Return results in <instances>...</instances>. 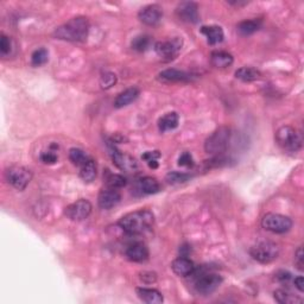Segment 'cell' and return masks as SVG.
<instances>
[{"label": "cell", "mask_w": 304, "mask_h": 304, "mask_svg": "<svg viewBox=\"0 0 304 304\" xmlns=\"http://www.w3.org/2000/svg\"><path fill=\"white\" fill-rule=\"evenodd\" d=\"M155 222L154 213L149 209H140L123 216L118 225L127 234L138 235L149 231Z\"/></svg>", "instance_id": "cell-1"}, {"label": "cell", "mask_w": 304, "mask_h": 304, "mask_svg": "<svg viewBox=\"0 0 304 304\" xmlns=\"http://www.w3.org/2000/svg\"><path fill=\"white\" fill-rule=\"evenodd\" d=\"M89 33V22L86 17H75L64 23L54 31L59 40L68 42H85Z\"/></svg>", "instance_id": "cell-2"}, {"label": "cell", "mask_w": 304, "mask_h": 304, "mask_svg": "<svg viewBox=\"0 0 304 304\" xmlns=\"http://www.w3.org/2000/svg\"><path fill=\"white\" fill-rule=\"evenodd\" d=\"M276 142L285 151L297 152L302 149V136L296 128L283 126L276 132Z\"/></svg>", "instance_id": "cell-3"}, {"label": "cell", "mask_w": 304, "mask_h": 304, "mask_svg": "<svg viewBox=\"0 0 304 304\" xmlns=\"http://www.w3.org/2000/svg\"><path fill=\"white\" fill-rule=\"evenodd\" d=\"M279 246L272 241H260L251 247L250 254L260 264H270L279 256Z\"/></svg>", "instance_id": "cell-4"}, {"label": "cell", "mask_w": 304, "mask_h": 304, "mask_svg": "<svg viewBox=\"0 0 304 304\" xmlns=\"http://www.w3.org/2000/svg\"><path fill=\"white\" fill-rule=\"evenodd\" d=\"M231 140V130L228 127H220L208 137L204 143L207 154L219 155L227 149Z\"/></svg>", "instance_id": "cell-5"}, {"label": "cell", "mask_w": 304, "mask_h": 304, "mask_svg": "<svg viewBox=\"0 0 304 304\" xmlns=\"http://www.w3.org/2000/svg\"><path fill=\"white\" fill-rule=\"evenodd\" d=\"M261 226L264 230L272 232V233L283 234L291 230L292 220L289 216L276 213H268L261 219Z\"/></svg>", "instance_id": "cell-6"}, {"label": "cell", "mask_w": 304, "mask_h": 304, "mask_svg": "<svg viewBox=\"0 0 304 304\" xmlns=\"http://www.w3.org/2000/svg\"><path fill=\"white\" fill-rule=\"evenodd\" d=\"M222 282L223 279L220 275L211 272H201L200 276L197 275L195 278L194 288H195V291L199 295L208 296L213 294L222 284Z\"/></svg>", "instance_id": "cell-7"}, {"label": "cell", "mask_w": 304, "mask_h": 304, "mask_svg": "<svg viewBox=\"0 0 304 304\" xmlns=\"http://www.w3.org/2000/svg\"><path fill=\"white\" fill-rule=\"evenodd\" d=\"M32 171L24 166H12L5 171L7 183L17 190H24L32 180Z\"/></svg>", "instance_id": "cell-8"}, {"label": "cell", "mask_w": 304, "mask_h": 304, "mask_svg": "<svg viewBox=\"0 0 304 304\" xmlns=\"http://www.w3.org/2000/svg\"><path fill=\"white\" fill-rule=\"evenodd\" d=\"M93 206L88 200L81 199L71 203L64 209V215L71 221H82L86 220L92 213Z\"/></svg>", "instance_id": "cell-9"}, {"label": "cell", "mask_w": 304, "mask_h": 304, "mask_svg": "<svg viewBox=\"0 0 304 304\" xmlns=\"http://www.w3.org/2000/svg\"><path fill=\"white\" fill-rule=\"evenodd\" d=\"M182 45H183L182 38L175 37L173 40L169 41L157 42V43L155 44V51L157 52V55L161 56L162 59L173 60L178 55V52L181 51Z\"/></svg>", "instance_id": "cell-10"}, {"label": "cell", "mask_w": 304, "mask_h": 304, "mask_svg": "<svg viewBox=\"0 0 304 304\" xmlns=\"http://www.w3.org/2000/svg\"><path fill=\"white\" fill-rule=\"evenodd\" d=\"M176 14L182 22L189 23V24H196L200 21L199 6L196 3L193 2H183L178 4Z\"/></svg>", "instance_id": "cell-11"}, {"label": "cell", "mask_w": 304, "mask_h": 304, "mask_svg": "<svg viewBox=\"0 0 304 304\" xmlns=\"http://www.w3.org/2000/svg\"><path fill=\"white\" fill-rule=\"evenodd\" d=\"M162 10H163L162 7L157 5V4H151V5L143 7L138 13L139 21L149 26L158 25L159 22H161L163 18Z\"/></svg>", "instance_id": "cell-12"}, {"label": "cell", "mask_w": 304, "mask_h": 304, "mask_svg": "<svg viewBox=\"0 0 304 304\" xmlns=\"http://www.w3.org/2000/svg\"><path fill=\"white\" fill-rule=\"evenodd\" d=\"M111 154L114 164L120 170L125 171V173H132V171H136L138 168V163L132 156L124 154V152L116 149V147H113Z\"/></svg>", "instance_id": "cell-13"}, {"label": "cell", "mask_w": 304, "mask_h": 304, "mask_svg": "<svg viewBox=\"0 0 304 304\" xmlns=\"http://www.w3.org/2000/svg\"><path fill=\"white\" fill-rule=\"evenodd\" d=\"M121 201V195L120 193L118 192L117 189H105L101 190L100 194L98 196V204L101 209H105V211H108V209H112L116 207L117 204H119Z\"/></svg>", "instance_id": "cell-14"}, {"label": "cell", "mask_w": 304, "mask_h": 304, "mask_svg": "<svg viewBox=\"0 0 304 304\" xmlns=\"http://www.w3.org/2000/svg\"><path fill=\"white\" fill-rule=\"evenodd\" d=\"M125 254H126L128 260L135 261V263H143V261L149 259L150 256L147 246L142 244V242H136V244L128 246Z\"/></svg>", "instance_id": "cell-15"}, {"label": "cell", "mask_w": 304, "mask_h": 304, "mask_svg": "<svg viewBox=\"0 0 304 304\" xmlns=\"http://www.w3.org/2000/svg\"><path fill=\"white\" fill-rule=\"evenodd\" d=\"M158 79L163 82H190L194 80V76L187 71L178 69H165L158 74Z\"/></svg>", "instance_id": "cell-16"}, {"label": "cell", "mask_w": 304, "mask_h": 304, "mask_svg": "<svg viewBox=\"0 0 304 304\" xmlns=\"http://www.w3.org/2000/svg\"><path fill=\"white\" fill-rule=\"evenodd\" d=\"M171 269H173L175 275L180 277H188L192 275L194 270H195V265H194L193 260H190L189 258L182 256L173 261Z\"/></svg>", "instance_id": "cell-17"}, {"label": "cell", "mask_w": 304, "mask_h": 304, "mask_svg": "<svg viewBox=\"0 0 304 304\" xmlns=\"http://www.w3.org/2000/svg\"><path fill=\"white\" fill-rule=\"evenodd\" d=\"M139 89L136 87H131V88L125 89L124 92H121L114 100V107L116 108H123L126 107L133 101H136L139 97Z\"/></svg>", "instance_id": "cell-18"}, {"label": "cell", "mask_w": 304, "mask_h": 304, "mask_svg": "<svg viewBox=\"0 0 304 304\" xmlns=\"http://www.w3.org/2000/svg\"><path fill=\"white\" fill-rule=\"evenodd\" d=\"M201 33L206 36L207 42L211 45H215L218 43H221L223 41V37H225V33H223V30L221 26L218 25H208V26H202L201 28Z\"/></svg>", "instance_id": "cell-19"}, {"label": "cell", "mask_w": 304, "mask_h": 304, "mask_svg": "<svg viewBox=\"0 0 304 304\" xmlns=\"http://www.w3.org/2000/svg\"><path fill=\"white\" fill-rule=\"evenodd\" d=\"M136 292L137 295H138V297L142 299L143 302H145L147 304H161L163 301H164L161 292L156 290V289L137 288Z\"/></svg>", "instance_id": "cell-20"}, {"label": "cell", "mask_w": 304, "mask_h": 304, "mask_svg": "<svg viewBox=\"0 0 304 304\" xmlns=\"http://www.w3.org/2000/svg\"><path fill=\"white\" fill-rule=\"evenodd\" d=\"M178 123H180V116L176 112H170L159 118L158 128L159 131L164 133L166 131L175 130L178 126Z\"/></svg>", "instance_id": "cell-21"}, {"label": "cell", "mask_w": 304, "mask_h": 304, "mask_svg": "<svg viewBox=\"0 0 304 304\" xmlns=\"http://www.w3.org/2000/svg\"><path fill=\"white\" fill-rule=\"evenodd\" d=\"M211 62L214 67L221 68V69H225V68L231 67L234 62L233 56H232L230 52L226 51H213L211 55Z\"/></svg>", "instance_id": "cell-22"}, {"label": "cell", "mask_w": 304, "mask_h": 304, "mask_svg": "<svg viewBox=\"0 0 304 304\" xmlns=\"http://www.w3.org/2000/svg\"><path fill=\"white\" fill-rule=\"evenodd\" d=\"M261 26L260 19H250V21H244L239 23L237 26V31L240 33L241 36H250L253 35L254 32H257Z\"/></svg>", "instance_id": "cell-23"}, {"label": "cell", "mask_w": 304, "mask_h": 304, "mask_svg": "<svg viewBox=\"0 0 304 304\" xmlns=\"http://www.w3.org/2000/svg\"><path fill=\"white\" fill-rule=\"evenodd\" d=\"M97 163H95L93 159H89V161L86 162L85 164L81 166V169H80V177H81V180L83 182H86V183H90V182H93L95 180V177H97Z\"/></svg>", "instance_id": "cell-24"}, {"label": "cell", "mask_w": 304, "mask_h": 304, "mask_svg": "<svg viewBox=\"0 0 304 304\" xmlns=\"http://www.w3.org/2000/svg\"><path fill=\"white\" fill-rule=\"evenodd\" d=\"M261 76L260 71L253 67H241L235 71V78L244 82L256 81Z\"/></svg>", "instance_id": "cell-25"}, {"label": "cell", "mask_w": 304, "mask_h": 304, "mask_svg": "<svg viewBox=\"0 0 304 304\" xmlns=\"http://www.w3.org/2000/svg\"><path fill=\"white\" fill-rule=\"evenodd\" d=\"M139 188L146 195H152V194H157L161 190V184L155 177L146 176L139 181Z\"/></svg>", "instance_id": "cell-26"}, {"label": "cell", "mask_w": 304, "mask_h": 304, "mask_svg": "<svg viewBox=\"0 0 304 304\" xmlns=\"http://www.w3.org/2000/svg\"><path fill=\"white\" fill-rule=\"evenodd\" d=\"M275 299L280 304H298L302 303V298L297 297L296 295H292L291 292L287 290H276L273 292Z\"/></svg>", "instance_id": "cell-27"}, {"label": "cell", "mask_w": 304, "mask_h": 304, "mask_svg": "<svg viewBox=\"0 0 304 304\" xmlns=\"http://www.w3.org/2000/svg\"><path fill=\"white\" fill-rule=\"evenodd\" d=\"M69 159L71 163L78 166H82L86 162L89 161V157L87 154L81 149H78V147H73V149L69 150Z\"/></svg>", "instance_id": "cell-28"}, {"label": "cell", "mask_w": 304, "mask_h": 304, "mask_svg": "<svg viewBox=\"0 0 304 304\" xmlns=\"http://www.w3.org/2000/svg\"><path fill=\"white\" fill-rule=\"evenodd\" d=\"M190 178H192V175L180 173V171H171V173L166 175V181H168V183L174 185L185 183V182L190 181Z\"/></svg>", "instance_id": "cell-29"}, {"label": "cell", "mask_w": 304, "mask_h": 304, "mask_svg": "<svg viewBox=\"0 0 304 304\" xmlns=\"http://www.w3.org/2000/svg\"><path fill=\"white\" fill-rule=\"evenodd\" d=\"M150 37L146 36V35H139L135 37L131 42V47L133 50L136 51H139V52H143L145 51L147 48H149L150 45Z\"/></svg>", "instance_id": "cell-30"}, {"label": "cell", "mask_w": 304, "mask_h": 304, "mask_svg": "<svg viewBox=\"0 0 304 304\" xmlns=\"http://www.w3.org/2000/svg\"><path fill=\"white\" fill-rule=\"evenodd\" d=\"M13 47L14 44L12 38L3 33L2 38H0V55H2V57H9L12 55V51L14 49Z\"/></svg>", "instance_id": "cell-31"}, {"label": "cell", "mask_w": 304, "mask_h": 304, "mask_svg": "<svg viewBox=\"0 0 304 304\" xmlns=\"http://www.w3.org/2000/svg\"><path fill=\"white\" fill-rule=\"evenodd\" d=\"M106 184H107L108 188L112 189L124 188L126 185V178L118 174H109L106 177Z\"/></svg>", "instance_id": "cell-32"}, {"label": "cell", "mask_w": 304, "mask_h": 304, "mask_svg": "<svg viewBox=\"0 0 304 304\" xmlns=\"http://www.w3.org/2000/svg\"><path fill=\"white\" fill-rule=\"evenodd\" d=\"M49 60V52L47 49L41 48L37 49V50L33 51V54L31 56V63L32 66L35 67H41L48 62Z\"/></svg>", "instance_id": "cell-33"}, {"label": "cell", "mask_w": 304, "mask_h": 304, "mask_svg": "<svg viewBox=\"0 0 304 304\" xmlns=\"http://www.w3.org/2000/svg\"><path fill=\"white\" fill-rule=\"evenodd\" d=\"M117 83V75L111 71L102 73L100 78V86L102 89H109Z\"/></svg>", "instance_id": "cell-34"}, {"label": "cell", "mask_w": 304, "mask_h": 304, "mask_svg": "<svg viewBox=\"0 0 304 304\" xmlns=\"http://www.w3.org/2000/svg\"><path fill=\"white\" fill-rule=\"evenodd\" d=\"M57 155L55 154L54 151H48V152H43V154L41 155V162L44 163V164H48V165H51V164H55L57 162Z\"/></svg>", "instance_id": "cell-35"}, {"label": "cell", "mask_w": 304, "mask_h": 304, "mask_svg": "<svg viewBox=\"0 0 304 304\" xmlns=\"http://www.w3.org/2000/svg\"><path fill=\"white\" fill-rule=\"evenodd\" d=\"M178 165L180 166H193L194 158L190 152H183L178 158Z\"/></svg>", "instance_id": "cell-36"}, {"label": "cell", "mask_w": 304, "mask_h": 304, "mask_svg": "<svg viewBox=\"0 0 304 304\" xmlns=\"http://www.w3.org/2000/svg\"><path fill=\"white\" fill-rule=\"evenodd\" d=\"M295 263H296V265H297V269L299 270V271H303V269H304V254H303L302 246L298 247L297 251H296Z\"/></svg>", "instance_id": "cell-37"}, {"label": "cell", "mask_w": 304, "mask_h": 304, "mask_svg": "<svg viewBox=\"0 0 304 304\" xmlns=\"http://www.w3.org/2000/svg\"><path fill=\"white\" fill-rule=\"evenodd\" d=\"M140 279H142L144 283L151 284V283L156 282V279H157V275H156L155 272H151V271H144V272L140 273Z\"/></svg>", "instance_id": "cell-38"}, {"label": "cell", "mask_w": 304, "mask_h": 304, "mask_svg": "<svg viewBox=\"0 0 304 304\" xmlns=\"http://www.w3.org/2000/svg\"><path fill=\"white\" fill-rule=\"evenodd\" d=\"M159 157H161V154H159L158 151H146L145 154H143L142 156V158L146 163L150 161H158Z\"/></svg>", "instance_id": "cell-39"}, {"label": "cell", "mask_w": 304, "mask_h": 304, "mask_svg": "<svg viewBox=\"0 0 304 304\" xmlns=\"http://www.w3.org/2000/svg\"><path fill=\"white\" fill-rule=\"evenodd\" d=\"M276 279L280 283H288L291 279V273L288 271H279L276 275Z\"/></svg>", "instance_id": "cell-40"}, {"label": "cell", "mask_w": 304, "mask_h": 304, "mask_svg": "<svg viewBox=\"0 0 304 304\" xmlns=\"http://www.w3.org/2000/svg\"><path fill=\"white\" fill-rule=\"evenodd\" d=\"M294 284H295V287L298 289L299 292L304 291V280H303L302 276H298L297 278H295L294 279Z\"/></svg>", "instance_id": "cell-41"}, {"label": "cell", "mask_w": 304, "mask_h": 304, "mask_svg": "<svg viewBox=\"0 0 304 304\" xmlns=\"http://www.w3.org/2000/svg\"><path fill=\"white\" fill-rule=\"evenodd\" d=\"M230 5H233V6H244L246 4H249L247 2H228Z\"/></svg>", "instance_id": "cell-42"}, {"label": "cell", "mask_w": 304, "mask_h": 304, "mask_svg": "<svg viewBox=\"0 0 304 304\" xmlns=\"http://www.w3.org/2000/svg\"><path fill=\"white\" fill-rule=\"evenodd\" d=\"M147 164H149V166L151 169H157L158 168V162L157 161H150V162H147Z\"/></svg>", "instance_id": "cell-43"}]
</instances>
